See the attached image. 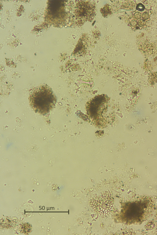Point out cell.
Wrapping results in <instances>:
<instances>
[{"label": "cell", "mask_w": 157, "mask_h": 235, "mask_svg": "<svg viewBox=\"0 0 157 235\" xmlns=\"http://www.w3.org/2000/svg\"><path fill=\"white\" fill-rule=\"evenodd\" d=\"M137 14L138 15H137L136 13L134 14V16L135 18L136 19H139L140 18L141 16V13L139 12H137Z\"/></svg>", "instance_id": "cell-7"}, {"label": "cell", "mask_w": 157, "mask_h": 235, "mask_svg": "<svg viewBox=\"0 0 157 235\" xmlns=\"http://www.w3.org/2000/svg\"><path fill=\"white\" fill-rule=\"evenodd\" d=\"M145 7L144 5L142 3H139L136 6V9L139 11H143Z\"/></svg>", "instance_id": "cell-6"}, {"label": "cell", "mask_w": 157, "mask_h": 235, "mask_svg": "<svg viewBox=\"0 0 157 235\" xmlns=\"http://www.w3.org/2000/svg\"><path fill=\"white\" fill-rule=\"evenodd\" d=\"M90 204L94 210L102 218L107 217L113 206V199L112 194L105 191L94 196Z\"/></svg>", "instance_id": "cell-2"}, {"label": "cell", "mask_w": 157, "mask_h": 235, "mask_svg": "<svg viewBox=\"0 0 157 235\" xmlns=\"http://www.w3.org/2000/svg\"><path fill=\"white\" fill-rule=\"evenodd\" d=\"M111 12V11L109 7L107 6V10L106 6L104 7L102 10V13L103 15L104 16L105 15H108Z\"/></svg>", "instance_id": "cell-5"}, {"label": "cell", "mask_w": 157, "mask_h": 235, "mask_svg": "<svg viewBox=\"0 0 157 235\" xmlns=\"http://www.w3.org/2000/svg\"><path fill=\"white\" fill-rule=\"evenodd\" d=\"M141 206L134 203H128L125 205L121 211L123 220L128 223L139 220L144 211Z\"/></svg>", "instance_id": "cell-4"}, {"label": "cell", "mask_w": 157, "mask_h": 235, "mask_svg": "<svg viewBox=\"0 0 157 235\" xmlns=\"http://www.w3.org/2000/svg\"><path fill=\"white\" fill-rule=\"evenodd\" d=\"M96 12L94 3L90 1H79L76 4L75 13L76 24L80 26L94 19Z\"/></svg>", "instance_id": "cell-3"}, {"label": "cell", "mask_w": 157, "mask_h": 235, "mask_svg": "<svg viewBox=\"0 0 157 235\" xmlns=\"http://www.w3.org/2000/svg\"><path fill=\"white\" fill-rule=\"evenodd\" d=\"M29 101L31 107L36 112L45 115L53 108L56 99L51 88L44 84L35 87L31 91Z\"/></svg>", "instance_id": "cell-1"}]
</instances>
